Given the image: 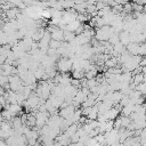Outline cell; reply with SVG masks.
Returning <instances> with one entry per match:
<instances>
[{"label":"cell","instance_id":"obj_1","mask_svg":"<svg viewBox=\"0 0 146 146\" xmlns=\"http://www.w3.org/2000/svg\"><path fill=\"white\" fill-rule=\"evenodd\" d=\"M57 67L60 72H68L70 70H72V59L65 57V58H62L58 63H57Z\"/></svg>","mask_w":146,"mask_h":146},{"label":"cell","instance_id":"obj_2","mask_svg":"<svg viewBox=\"0 0 146 146\" xmlns=\"http://www.w3.org/2000/svg\"><path fill=\"white\" fill-rule=\"evenodd\" d=\"M48 119H49L48 112H38L36 115H35V125H36L38 128L43 127V125L47 123Z\"/></svg>","mask_w":146,"mask_h":146},{"label":"cell","instance_id":"obj_3","mask_svg":"<svg viewBox=\"0 0 146 146\" xmlns=\"http://www.w3.org/2000/svg\"><path fill=\"white\" fill-rule=\"evenodd\" d=\"M141 82H144V74L143 73H137V75L133 78V83H135V86H137Z\"/></svg>","mask_w":146,"mask_h":146},{"label":"cell","instance_id":"obj_4","mask_svg":"<svg viewBox=\"0 0 146 146\" xmlns=\"http://www.w3.org/2000/svg\"><path fill=\"white\" fill-rule=\"evenodd\" d=\"M1 111H2V105L0 104V112H1Z\"/></svg>","mask_w":146,"mask_h":146}]
</instances>
